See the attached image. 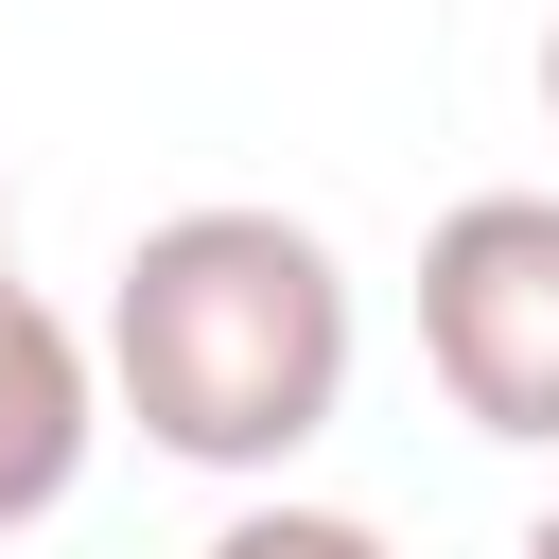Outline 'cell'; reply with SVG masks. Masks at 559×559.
I'll return each instance as SVG.
<instances>
[{
	"instance_id": "1",
	"label": "cell",
	"mask_w": 559,
	"mask_h": 559,
	"mask_svg": "<svg viewBox=\"0 0 559 559\" xmlns=\"http://www.w3.org/2000/svg\"><path fill=\"white\" fill-rule=\"evenodd\" d=\"M105 384H122V419L157 454L280 472L349 402V262L297 210H262V192L157 210L122 245V297H105Z\"/></svg>"
},
{
	"instance_id": "2",
	"label": "cell",
	"mask_w": 559,
	"mask_h": 559,
	"mask_svg": "<svg viewBox=\"0 0 559 559\" xmlns=\"http://www.w3.org/2000/svg\"><path fill=\"white\" fill-rule=\"evenodd\" d=\"M419 367L472 437L559 454V192H454L419 227Z\"/></svg>"
},
{
	"instance_id": "3",
	"label": "cell",
	"mask_w": 559,
	"mask_h": 559,
	"mask_svg": "<svg viewBox=\"0 0 559 559\" xmlns=\"http://www.w3.org/2000/svg\"><path fill=\"white\" fill-rule=\"evenodd\" d=\"M87 437H105V349H87L52 297H0V542L70 507Z\"/></svg>"
},
{
	"instance_id": "4",
	"label": "cell",
	"mask_w": 559,
	"mask_h": 559,
	"mask_svg": "<svg viewBox=\"0 0 559 559\" xmlns=\"http://www.w3.org/2000/svg\"><path fill=\"white\" fill-rule=\"evenodd\" d=\"M192 559H384V524H349V507H227Z\"/></svg>"
},
{
	"instance_id": "5",
	"label": "cell",
	"mask_w": 559,
	"mask_h": 559,
	"mask_svg": "<svg viewBox=\"0 0 559 559\" xmlns=\"http://www.w3.org/2000/svg\"><path fill=\"white\" fill-rule=\"evenodd\" d=\"M542 122H559V17H542Z\"/></svg>"
},
{
	"instance_id": "6",
	"label": "cell",
	"mask_w": 559,
	"mask_h": 559,
	"mask_svg": "<svg viewBox=\"0 0 559 559\" xmlns=\"http://www.w3.org/2000/svg\"><path fill=\"white\" fill-rule=\"evenodd\" d=\"M0 297H17V192H0Z\"/></svg>"
},
{
	"instance_id": "7",
	"label": "cell",
	"mask_w": 559,
	"mask_h": 559,
	"mask_svg": "<svg viewBox=\"0 0 559 559\" xmlns=\"http://www.w3.org/2000/svg\"><path fill=\"white\" fill-rule=\"evenodd\" d=\"M507 559H559V507H542V524H524V542H507Z\"/></svg>"
}]
</instances>
